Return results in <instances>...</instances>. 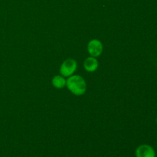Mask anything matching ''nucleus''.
I'll list each match as a JSON object with an SVG mask.
<instances>
[{
  "instance_id": "obj_7",
  "label": "nucleus",
  "mask_w": 157,
  "mask_h": 157,
  "mask_svg": "<svg viewBox=\"0 0 157 157\" xmlns=\"http://www.w3.org/2000/svg\"><path fill=\"white\" fill-rule=\"evenodd\" d=\"M156 124H157V117H156Z\"/></svg>"
},
{
  "instance_id": "obj_3",
  "label": "nucleus",
  "mask_w": 157,
  "mask_h": 157,
  "mask_svg": "<svg viewBox=\"0 0 157 157\" xmlns=\"http://www.w3.org/2000/svg\"><path fill=\"white\" fill-rule=\"evenodd\" d=\"M103 49V44L100 40L98 39H92L90 40L87 44V51L88 53L91 57L98 58L102 54Z\"/></svg>"
},
{
  "instance_id": "obj_6",
  "label": "nucleus",
  "mask_w": 157,
  "mask_h": 157,
  "mask_svg": "<svg viewBox=\"0 0 157 157\" xmlns=\"http://www.w3.org/2000/svg\"><path fill=\"white\" fill-rule=\"evenodd\" d=\"M66 81L67 80L62 75H56L52 78V83L54 87L58 89H61L66 86Z\"/></svg>"
},
{
  "instance_id": "obj_5",
  "label": "nucleus",
  "mask_w": 157,
  "mask_h": 157,
  "mask_svg": "<svg viewBox=\"0 0 157 157\" xmlns=\"http://www.w3.org/2000/svg\"><path fill=\"white\" fill-rule=\"evenodd\" d=\"M98 61L94 57H89L86 58L84 62V67L87 71L94 72L98 68Z\"/></svg>"
},
{
  "instance_id": "obj_4",
  "label": "nucleus",
  "mask_w": 157,
  "mask_h": 157,
  "mask_svg": "<svg viewBox=\"0 0 157 157\" xmlns=\"http://www.w3.org/2000/svg\"><path fill=\"white\" fill-rule=\"evenodd\" d=\"M136 157H156V151L150 145L142 144L136 148L135 151Z\"/></svg>"
},
{
  "instance_id": "obj_1",
  "label": "nucleus",
  "mask_w": 157,
  "mask_h": 157,
  "mask_svg": "<svg viewBox=\"0 0 157 157\" xmlns=\"http://www.w3.org/2000/svg\"><path fill=\"white\" fill-rule=\"evenodd\" d=\"M66 86L73 94L81 96L86 92L87 84L84 78L80 75H71L66 81Z\"/></svg>"
},
{
  "instance_id": "obj_2",
  "label": "nucleus",
  "mask_w": 157,
  "mask_h": 157,
  "mask_svg": "<svg viewBox=\"0 0 157 157\" xmlns=\"http://www.w3.org/2000/svg\"><path fill=\"white\" fill-rule=\"evenodd\" d=\"M77 67H78V64L75 60L71 59V58L65 60L61 64V67H60L61 75H62L64 78H68L71 76L77 70Z\"/></svg>"
}]
</instances>
